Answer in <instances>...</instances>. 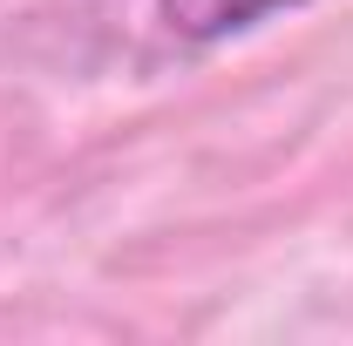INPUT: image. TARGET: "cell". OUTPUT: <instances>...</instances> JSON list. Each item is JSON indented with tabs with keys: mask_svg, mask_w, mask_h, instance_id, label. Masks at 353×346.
<instances>
[{
	"mask_svg": "<svg viewBox=\"0 0 353 346\" xmlns=\"http://www.w3.org/2000/svg\"><path fill=\"white\" fill-rule=\"evenodd\" d=\"M285 7H306V0H157V21L176 41H224V34H245Z\"/></svg>",
	"mask_w": 353,
	"mask_h": 346,
	"instance_id": "obj_1",
	"label": "cell"
}]
</instances>
